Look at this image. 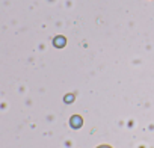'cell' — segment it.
I'll return each mask as SVG.
<instances>
[{
	"label": "cell",
	"instance_id": "obj_2",
	"mask_svg": "<svg viewBox=\"0 0 154 148\" xmlns=\"http://www.w3.org/2000/svg\"><path fill=\"white\" fill-rule=\"evenodd\" d=\"M54 45H56V47H63V45H65V39H63L62 36H60V38H56V39H54Z\"/></svg>",
	"mask_w": 154,
	"mask_h": 148
},
{
	"label": "cell",
	"instance_id": "obj_3",
	"mask_svg": "<svg viewBox=\"0 0 154 148\" xmlns=\"http://www.w3.org/2000/svg\"><path fill=\"white\" fill-rule=\"evenodd\" d=\"M97 148H112V146H109V145H100V146H97Z\"/></svg>",
	"mask_w": 154,
	"mask_h": 148
},
{
	"label": "cell",
	"instance_id": "obj_1",
	"mask_svg": "<svg viewBox=\"0 0 154 148\" xmlns=\"http://www.w3.org/2000/svg\"><path fill=\"white\" fill-rule=\"evenodd\" d=\"M71 124H72V127L74 128H77L80 124H82V118H79V116H74L72 119H71Z\"/></svg>",
	"mask_w": 154,
	"mask_h": 148
}]
</instances>
